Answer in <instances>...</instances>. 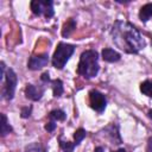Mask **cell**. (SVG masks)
Listing matches in <instances>:
<instances>
[{
	"mask_svg": "<svg viewBox=\"0 0 152 152\" xmlns=\"http://www.w3.org/2000/svg\"><path fill=\"white\" fill-rule=\"evenodd\" d=\"M114 44L127 53H138L145 48V40L140 32L129 23L116 20L110 31Z\"/></svg>",
	"mask_w": 152,
	"mask_h": 152,
	"instance_id": "cell-1",
	"label": "cell"
},
{
	"mask_svg": "<svg viewBox=\"0 0 152 152\" xmlns=\"http://www.w3.org/2000/svg\"><path fill=\"white\" fill-rule=\"evenodd\" d=\"M99 55L95 50H86L81 53L77 74L84 78H93L99 72Z\"/></svg>",
	"mask_w": 152,
	"mask_h": 152,
	"instance_id": "cell-2",
	"label": "cell"
},
{
	"mask_svg": "<svg viewBox=\"0 0 152 152\" xmlns=\"http://www.w3.org/2000/svg\"><path fill=\"white\" fill-rule=\"evenodd\" d=\"M75 51V46L66 43H59L52 56V65L57 69H63L71 55Z\"/></svg>",
	"mask_w": 152,
	"mask_h": 152,
	"instance_id": "cell-3",
	"label": "cell"
},
{
	"mask_svg": "<svg viewBox=\"0 0 152 152\" xmlns=\"http://www.w3.org/2000/svg\"><path fill=\"white\" fill-rule=\"evenodd\" d=\"M31 11L34 15H44L46 19L53 17V2L51 0H33L31 1Z\"/></svg>",
	"mask_w": 152,
	"mask_h": 152,
	"instance_id": "cell-4",
	"label": "cell"
},
{
	"mask_svg": "<svg viewBox=\"0 0 152 152\" xmlns=\"http://www.w3.org/2000/svg\"><path fill=\"white\" fill-rule=\"evenodd\" d=\"M17 75L13 71V69H8L6 71V76H5V84H4V89H2V97L5 100H12L14 97V91H15V87H17Z\"/></svg>",
	"mask_w": 152,
	"mask_h": 152,
	"instance_id": "cell-5",
	"label": "cell"
},
{
	"mask_svg": "<svg viewBox=\"0 0 152 152\" xmlns=\"http://www.w3.org/2000/svg\"><path fill=\"white\" fill-rule=\"evenodd\" d=\"M89 102H90V107L97 113H102L107 106L106 96L96 89H93L89 91Z\"/></svg>",
	"mask_w": 152,
	"mask_h": 152,
	"instance_id": "cell-6",
	"label": "cell"
},
{
	"mask_svg": "<svg viewBox=\"0 0 152 152\" xmlns=\"http://www.w3.org/2000/svg\"><path fill=\"white\" fill-rule=\"evenodd\" d=\"M48 62H49L48 53H42V55H38V56H32L28 59L27 68L31 69V70H38V69L45 66L48 64Z\"/></svg>",
	"mask_w": 152,
	"mask_h": 152,
	"instance_id": "cell-7",
	"label": "cell"
},
{
	"mask_svg": "<svg viewBox=\"0 0 152 152\" xmlns=\"http://www.w3.org/2000/svg\"><path fill=\"white\" fill-rule=\"evenodd\" d=\"M44 94V87H37L33 84H26L25 88V95L27 99L32 100V101H38L42 99Z\"/></svg>",
	"mask_w": 152,
	"mask_h": 152,
	"instance_id": "cell-8",
	"label": "cell"
},
{
	"mask_svg": "<svg viewBox=\"0 0 152 152\" xmlns=\"http://www.w3.org/2000/svg\"><path fill=\"white\" fill-rule=\"evenodd\" d=\"M120 58H121V55L119 52H116L115 50L110 49V48H106V49L102 50V59L106 61V62L113 63V62L120 61Z\"/></svg>",
	"mask_w": 152,
	"mask_h": 152,
	"instance_id": "cell-9",
	"label": "cell"
},
{
	"mask_svg": "<svg viewBox=\"0 0 152 152\" xmlns=\"http://www.w3.org/2000/svg\"><path fill=\"white\" fill-rule=\"evenodd\" d=\"M139 18L142 23H146L148 19L152 18V4L144 5L139 11Z\"/></svg>",
	"mask_w": 152,
	"mask_h": 152,
	"instance_id": "cell-10",
	"label": "cell"
},
{
	"mask_svg": "<svg viewBox=\"0 0 152 152\" xmlns=\"http://www.w3.org/2000/svg\"><path fill=\"white\" fill-rule=\"evenodd\" d=\"M75 28H76V21H75V19H74V18L68 19V20L64 23V25H63L62 36H63V37H69V36L74 32Z\"/></svg>",
	"mask_w": 152,
	"mask_h": 152,
	"instance_id": "cell-11",
	"label": "cell"
},
{
	"mask_svg": "<svg viewBox=\"0 0 152 152\" xmlns=\"http://www.w3.org/2000/svg\"><path fill=\"white\" fill-rule=\"evenodd\" d=\"M52 83V93L55 97H59L63 94V82L61 80H53Z\"/></svg>",
	"mask_w": 152,
	"mask_h": 152,
	"instance_id": "cell-12",
	"label": "cell"
},
{
	"mask_svg": "<svg viewBox=\"0 0 152 152\" xmlns=\"http://www.w3.org/2000/svg\"><path fill=\"white\" fill-rule=\"evenodd\" d=\"M140 91L152 99V80H146L140 84Z\"/></svg>",
	"mask_w": 152,
	"mask_h": 152,
	"instance_id": "cell-13",
	"label": "cell"
},
{
	"mask_svg": "<svg viewBox=\"0 0 152 152\" xmlns=\"http://www.w3.org/2000/svg\"><path fill=\"white\" fill-rule=\"evenodd\" d=\"M49 118L51 121H63L65 120V113L62 109H53L49 113Z\"/></svg>",
	"mask_w": 152,
	"mask_h": 152,
	"instance_id": "cell-14",
	"label": "cell"
},
{
	"mask_svg": "<svg viewBox=\"0 0 152 152\" xmlns=\"http://www.w3.org/2000/svg\"><path fill=\"white\" fill-rule=\"evenodd\" d=\"M12 131V127L7 122V118L5 114H1V137H5Z\"/></svg>",
	"mask_w": 152,
	"mask_h": 152,
	"instance_id": "cell-15",
	"label": "cell"
},
{
	"mask_svg": "<svg viewBox=\"0 0 152 152\" xmlns=\"http://www.w3.org/2000/svg\"><path fill=\"white\" fill-rule=\"evenodd\" d=\"M59 146L64 152H72L74 148L77 146L75 142H70V141H63L62 139H59Z\"/></svg>",
	"mask_w": 152,
	"mask_h": 152,
	"instance_id": "cell-16",
	"label": "cell"
},
{
	"mask_svg": "<svg viewBox=\"0 0 152 152\" xmlns=\"http://www.w3.org/2000/svg\"><path fill=\"white\" fill-rule=\"evenodd\" d=\"M24 152H46L45 148L39 145L38 142H33V144H30L25 147V151Z\"/></svg>",
	"mask_w": 152,
	"mask_h": 152,
	"instance_id": "cell-17",
	"label": "cell"
},
{
	"mask_svg": "<svg viewBox=\"0 0 152 152\" xmlns=\"http://www.w3.org/2000/svg\"><path fill=\"white\" fill-rule=\"evenodd\" d=\"M86 135H87V132H86V129H83V128H78L75 133H74V139H75V144L76 145H80V142L86 138Z\"/></svg>",
	"mask_w": 152,
	"mask_h": 152,
	"instance_id": "cell-18",
	"label": "cell"
},
{
	"mask_svg": "<svg viewBox=\"0 0 152 152\" xmlns=\"http://www.w3.org/2000/svg\"><path fill=\"white\" fill-rule=\"evenodd\" d=\"M31 112H32V107H23L21 108V118H28L31 115Z\"/></svg>",
	"mask_w": 152,
	"mask_h": 152,
	"instance_id": "cell-19",
	"label": "cell"
},
{
	"mask_svg": "<svg viewBox=\"0 0 152 152\" xmlns=\"http://www.w3.org/2000/svg\"><path fill=\"white\" fill-rule=\"evenodd\" d=\"M55 128H56V121H49V122H46L45 129H46L48 132H53Z\"/></svg>",
	"mask_w": 152,
	"mask_h": 152,
	"instance_id": "cell-20",
	"label": "cell"
},
{
	"mask_svg": "<svg viewBox=\"0 0 152 152\" xmlns=\"http://www.w3.org/2000/svg\"><path fill=\"white\" fill-rule=\"evenodd\" d=\"M40 81L44 82V83L51 82V80H50V77H49V72H44V74H42V76H40Z\"/></svg>",
	"mask_w": 152,
	"mask_h": 152,
	"instance_id": "cell-21",
	"label": "cell"
},
{
	"mask_svg": "<svg viewBox=\"0 0 152 152\" xmlns=\"http://www.w3.org/2000/svg\"><path fill=\"white\" fill-rule=\"evenodd\" d=\"M146 152H152V137L148 138V140H147V148H146Z\"/></svg>",
	"mask_w": 152,
	"mask_h": 152,
	"instance_id": "cell-22",
	"label": "cell"
},
{
	"mask_svg": "<svg viewBox=\"0 0 152 152\" xmlns=\"http://www.w3.org/2000/svg\"><path fill=\"white\" fill-rule=\"evenodd\" d=\"M94 152H103V147L99 146V147H96V148H95V151H94Z\"/></svg>",
	"mask_w": 152,
	"mask_h": 152,
	"instance_id": "cell-23",
	"label": "cell"
},
{
	"mask_svg": "<svg viewBox=\"0 0 152 152\" xmlns=\"http://www.w3.org/2000/svg\"><path fill=\"white\" fill-rule=\"evenodd\" d=\"M113 152H126V150L125 148H119L118 151H113Z\"/></svg>",
	"mask_w": 152,
	"mask_h": 152,
	"instance_id": "cell-24",
	"label": "cell"
},
{
	"mask_svg": "<svg viewBox=\"0 0 152 152\" xmlns=\"http://www.w3.org/2000/svg\"><path fill=\"white\" fill-rule=\"evenodd\" d=\"M147 115H148V118H150V119H152V109H151V110H148Z\"/></svg>",
	"mask_w": 152,
	"mask_h": 152,
	"instance_id": "cell-25",
	"label": "cell"
},
{
	"mask_svg": "<svg viewBox=\"0 0 152 152\" xmlns=\"http://www.w3.org/2000/svg\"><path fill=\"white\" fill-rule=\"evenodd\" d=\"M151 43H152V38H151Z\"/></svg>",
	"mask_w": 152,
	"mask_h": 152,
	"instance_id": "cell-26",
	"label": "cell"
}]
</instances>
